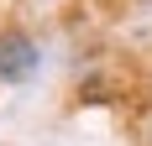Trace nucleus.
<instances>
[{
	"mask_svg": "<svg viewBox=\"0 0 152 146\" xmlns=\"http://www.w3.org/2000/svg\"><path fill=\"white\" fill-rule=\"evenodd\" d=\"M147 141H152V120H147Z\"/></svg>",
	"mask_w": 152,
	"mask_h": 146,
	"instance_id": "nucleus-2",
	"label": "nucleus"
},
{
	"mask_svg": "<svg viewBox=\"0 0 152 146\" xmlns=\"http://www.w3.org/2000/svg\"><path fill=\"white\" fill-rule=\"evenodd\" d=\"M37 68H42V47L16 26L0 31V84H26Z\"/></svg>",
	"mask_w": 152,
	"mask_h": 146,
	"instance_id": "nucleus-1",
	"label": "nucleus"
}]
</instances>
